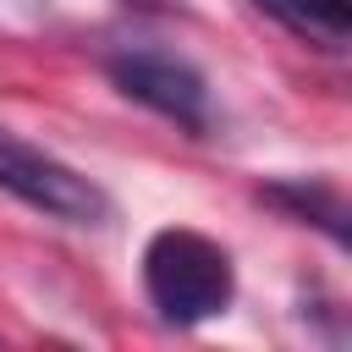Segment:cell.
<instances>
[{
  "label": "cell",
  "instance_id": "cell-1",
  "mask_svg": "<svg viewBox=\"0 0 352 352\" xmlns=\"http://www.w3.org/2000/svg\"><path fill=\"white\" fill-rule=\"evenodd\" d=\"M143 292H148V308L165 324L192 330V324L231 308L236 264L214 236H204L192 226H165L143 248Z\"/></svg>",
  "mask_w": 352,
  "mask_h": 352
},
{
  "label": "cell",
  "instance_id": "cell-2",
  "mask_svg": "<svg viewBox=\"0 0 352 352\" xmlns=\"http://www.w3.org/2000/svg\"><path fill=\"white\" fill-rule=\"evenodd\" d=\"M0 192L38 209L44 220H60V226H77V231H99L116 214L110 192L99 182H88L77 165L55 160L50 148L16 138L11 126H0Z\"/></svg>",
  "mask_w": 352,
  "mask_h": 352
},
{
  "label": "cell",
  "instance_id": "cell-3",
  "mask_svg": "<svg viewBox=\"0 0 352 352\" xmlns=\"http://www.w3.org/2000/svg\"><path fill=\"white\" fill-rule=\"evenodd\" d=\"M104 72L126 99L176 121L187 138H204L214 126V99H209V82L192 60H182L170 50H116L104 60Z\"/></svg>",
  "mask_w": 352,
  "mask_h": 352
},
{
  "label": "cell",
  "instance_id": "cell-4",
  "mask_svg": "<svg viewBox=\"0 0 352 352\" xmlns=\"http://www.w3.org/2000/svg\"><path fill=\"white\" fill-rule=\"evenodd\" d=\"M264 16H275L286 33L341 55L352 38V0H253Z\"/></svg>",
  "mask_w": 352,
  "mask_h": 352
},
{
  "label": "cell",
  "instance_id": "cell-5",
  "mask_svg": "<svg viewBox=\"0 0 352 352\" xmlns=\"http://www.w3.org/2000/svg\"><path fill=\"white\" fill-rule=\"evenodd\" d=\"M264 198L270 204H280L292 220H302V226H319L336 248L346 242V204H341V192L330 187V182H275V187H264Z\"/></svg>",
  "mask_w": 352,
  "mask_h": 352
},
{
  "label": "cell",
  "instance_id": "cell-6",
  "mask_svg": "<svg viewBox=\"0 0 352 352\" xmlns=\"http://www.w3.org/2000/svg\"><path fill=\"white\" fill-rule=\"evenodd\" d=\"M126 6H165V0H126Z\"/></svg>",
  "mask_w": 352,
  "mask_h": 352
}]
</instances>
